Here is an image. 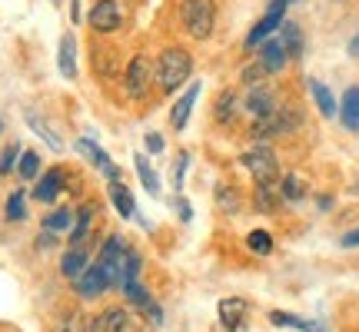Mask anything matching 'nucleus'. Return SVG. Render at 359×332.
Here are the masks:
<instances>
[{"label": "nucleus", "instance_id": "nucleus-1", "mask_svg": "<svg viewBox=\"0 0 359 332\" xmlns=\"http://www.w3.org/2000/svg\"><path fill=\"white\" fill-rule=\"evenodd\" d=\"M193 74V57L190 50H183V47H167V50L160 53V60H156V83L163 93H173L180 90Z\"/></svg>", "mask_w": 359, "mask_h": 332}, {"label": "nucleus", "instance_id": "nucleus-2", "mask_svg": "<svg viewBox=\"0 0 359 332\" xmlns=\"http://www.w3.org/2000/svg\"><path fill=\"white\" fill-rule=\"evenodd\" d=\"M217 24V4L213 0H183V27L196 40H206Z\"/></svg>", "mask_w": 359, "mask_h": 332}, {"label": "nucleus", "instance_id": "nucleus-3", "mask_svg": "<svg viewBox=\"0 0 359 332\" xmlns=\"http://www.w3.org/2000/svg\"><path fill=\"white\" fill-rule=\"evenodd\" d=\"M123 259H127V246H123V240H120V236H107V243L100 246L97 263L103 266V272H107L110 286L123 279Z\"/></svg>", "mask_w": 359, "mask_h": 332}, {"label": "nucleus", "instance_id": "nucleus-4", "mask_svg": "<svg viewBox=\"0 0 359 332\" xmlns=\"http://www.w3.org/2000/svg\"><path fill=\"white\" fill-rule=\"evenodd\" d=\"M240 163L253 173V179H257V183H273V179H276V173H280L276 153H273L269 146H257V150L243 153V160H240Z\"/></svg>", "mask_w": 359, "mask_h": 332}, {"label": "nucleus", "instance_id": "nucleus-5", "mask_svg": "<svg viewBox=\"0 0 359 332\" xmlns=\"http://www.w3.org/2000/svg\"><path fill=\"white\" fill-rule=\"evenodd\" d=\"M123 83H127L130 100H143L150 83H154V67H150V60H147V57H133L127 64V80H123Z\"/></svg>", "mask_w": 359, "mask_h": 332}, {"label": "nucleus", "instance_id": "nucleus-6", "mask_svg": "<svg viewBox=\"0 0 359 332\" xmlns=\"http://www.w3.org/2000/svg\"><path fill=\"white\" fill-rule=\"evenodd\" d=\"M283 13H286V0H273V4H269V11H266V17L250 30L246 47H259V43H266L269 34H276V30L283 27Z\"/></svg>", "mask_w": 359, "mask_h": 332}, {"label": "nucleus", "instance_id": "nucleus-7", "mask_svg": "<svg viewBox=\"0 0 359 332\" xmlns=\"http://www.w3.org/2000/svg\"><path fill=\"white\" fill-rule=\"evenodd\" d=\"M120 24H123V11H120L116 0H97V4H93V11H90V27H93V30L110 34V30H116Z\"/></svg>", "mask_w": 359, "mask_h": 332}, {"label": "nucleus", "instance_id": "nucleus-8", "mask_svg": "<svg viewBox=\"0 0 359 332\" xmlns=\"http://www.w3.org/2000/svg\"><path fill=\"white\" fill-rule=\"evenodd\" d=\"M296 123H299V113H293V110H276V113H269V116H263V120H257L253 137H257V140H266V137H276V133L293 130Z\"/></svg>", "mask_w": 359, "mask_h": 332}, {"label": "nucleus", "instance_id": "nucleus-9", "mask_svg": "<svg viewBox=\"0 0 359 332\" xmlns=\"http://www.w3.org/2000/svg\"><path fill=\"white\" fill-rule=\"evenodd\" d=\"M74 286H77V293L83 296V299H100V293L110 289V279H107V272H103L100 263H93V266H87L77 279H74Z\"/></svg>", "mask_w": 359, "mask_h": 332}, {"label": "nucleus", "instance_id": "nucleus-10", "mask_svg": "<svg viewBox=\"0 0 359 332\" xmlns=\"http://www.w3.org/2000/svg\"><path fill=\"white\" fill-rule=\"evenodd\" d=\"M246 110L257 116V120L276 113V97H273V90L263 87V83H253V87L246 90Z\"/></svg>", "mask_w": 359, "mask_h": 332}, {"label": "nucleus", "instance_id": "nucleus-11", "mask_svg": "<svg viewBox=\"0 0 359 332\" xmlns=\"http://www.w3.org/2000/svg\"><path fill=\"white\" fill-rule=\"evenodd\" d=\"M290 60V50H286V43L280 37H269L263 43V50H259V67L266 70V74H280L283 67Z\"/></svg>", "mask_w": 359, "mask_h": 332}, {"label": "nucleus", "instance_id": "nucleus-12", "mask_svg": "<svg viewBox=\"0 0 359 332\" xmlns=\"http://www.w3.org/2000/svg\"><path fill=\"white\" fill-rule=\"evenodd\" d=\"M196 97H200V83H190V87L183 90V97L173 103V110H170V123H173L177 130H183L187 123H190V113H193Z\"/></svg>", "mask_w": 359, "mask_h": 332}, {"label": "nucleus", "instance_id": "nucleus-13", "mask_svg": "<svg viewBox=\"0 0 359 332\" xmlns=\"http://www.w3.org/2000/svg\"><path fill=\"white\" fill-rule=\"evenodd\" d=\"M127 326H130V316L123 309H103L97 319H90L87 332H127Z\"/></svg>", "mask_w": 359, "mask_h": 332}, {"label": "nucleus", "instance_id": "nucleus-14", "mask_svg": "<svg viewBox=\"0 0 359 332\" xmlns=\"http://www.w3.org/2000/svg\"><path fill=\"white\" fill-rule=\"evenodd\" d=\"M77 150H80L83 156H87V160H90L93 166H100V170H103V173H107L110 179L120 177V166H116L114 160H110V156L103 153V150H100V146H97L93 140H77Z\"/></svg>", "mask_w": 359, "mask_h": 332}, {"label": "nucleus", "instance_id": "nucleus-15", "mask_svg": "<svg viewBox=\"0 0 359 332\" xmlns=\"http://www.w3.org/2000/svg\"><path fill=\"white\" fill-rule=\"evenodd\" d=\"M57 67H60V77H67V80L77 77V40H74V34H67V37L60 40Z\"/></svg>", "mask_w": 359, "mask_h": 332}, {"label": "nucleus", "instance_id": "nucleus-16", "mask_svg": "<svg viewBox=\"0 0 359 332\" xmlns=\"http://www.w3.org/2000/svg\"><path fill=\"white\" fill-rule=\"evenodd\" d=\"M60 190H64V173H60V170H50L47 177H40L34 196H37L40 203H53V200L60 196Z\"/></svg>", "mask_w": 359, "mask_h": 332}, {"label": "nucleus", "instance_id": "nucleus-17", "mask_svg": "<svg viewBox=\"0 0 359 332\" xmlns=\"http://www.w3.org/2000/svg\"><path fill=\"white\" fill-rule=\"evenodd\" d=\"M339 120L346 130H359V87H349L339 103Z\"/></svg>", "mask_w": 359, "mask_h": 332}, {"label": "nucleus", "instance_id": "nucleus-18", "mask_svg": "<svg viewBox=\"0 0 359 332\" xmlns=\"http://www.w3.org/2000/svg\"><path fill=\"white\" fill-rule=\"evenodd\" d=\"M87 266H90V263H87V249H83V246H74V249H67L64 259H60V272H64L70 282L77 279V276H80V272H83Z\"/></svg>", "mask_w": 359, "mask_h": 332}, {"label": "nucleus", "instance_id": "nucleus-19", "mask_svg": "<svg viewBox=\"0 0 359 332\" xmlns=\"http://www.w3.org/2000/svg\"><path fill=\"white\" fill-rule=\"evenodd\" d=\"M219 319H223V326H230V329L243 326L246 303H243V299H236V296H230V299H219Z\"/></svg>", "mask_w": 359, "mask_h": 332}, {"label": "nucleus", "instance_id": "nucleus-20", "mask_svg": "<svg viewBox=\"0 0 359 332\" xmlns=\"http://www.w3.org/2000/svg\"><path fill=\"white\" fill-rule=\"evenodd\" d=\"M107 193H110V203L116 206V213H120V216L123 219L133 216V209H137V206H133V193H130L120 179H110V190Z\"/></svg>", "mask_w": 359, "mask_h": 332}, {"label": "nucleus", "instance_id": "nucleus-21", "mask_svg": "<svg viewBox=\"0 0 359 332\" xmlns=\"http://www.w3.org/2000/svg\"><path fill=\"white\" fill-rule=\"evenodd\" d=\"M93 206H80V213L74 216V233H70V246H83V240H87V233H90V226H93Z\"/></svg>", "mask_w": 359, "mask_h": 332}, {"label": "nucleus", "instance_id": "nucleus-22", "mask_svg": "<svg viewBox=\"0 0 359 332\" xmlns=\"http://www.w3.org/2000/svg\"><path fill=\"white\" fill-rule=\"evenodd\" d=\"M309 93H313V100H316L323 116H336V100L330 93V87H323L320 80H309Z\"/></svg>", "mask_w": 359, "mask_h": 332}, {"label": "nucleus", "instance_id": "nucleus-23", "mask_svg": "<svg viewBox=\"0 0 359 332\" xmlns=\"http://www.w3.org/2000/svg\"><path fill=\"white\" fill-rule=\"evenodd\" d=\"M269 319L276 322V326H283V329H299V332H323L316 322L309 319H299V316H290V312H269Z\"/></svg>", "mask_w": 359, "mask_h": 332}, {"label": "nucleus", "instance_id": "nucleus-24", "mask_svg": "<svg viewBox=\"0 0 359 332\" xmlns=\"http://www.w3.org/2000/svg\"><path fill=\"white\" fill-rule=\"evenodd\" d=\"M133 166H137V177H140V183H143V190L147 193H160V179H156V173H154V166L147 163V156H137L133 160Z\"/></svg>", "mask_w": 359, "mask_h": 332}, {"label": "nucleus", "instance_id": "nucleus-25", "mask_svg": "<svg viewBox=\"0 0 359 332\" xmlns=\"http://www.w3.org/2000/svg\"><path fill=\"white\" fill-rule=\"evenodd\" d=\"M27 123H30V130H34V133H40L43 140L50 143V150H57V153L64 150V143H60V137H57V133H53V130L47 127V123H43V120H40L37 113H27Z\"/></svg>", "mask_w": 359, "mask_h": 332}, {"label": "nucleus", "instance_id": "nucleus-26", "mask_svg": "<svg viewBox=\"0 0 359 332\" xmlns=\"http://www.w3.org/2000/svg\"><path fill=\"white\" fill-rule=\"evenodd\" d=\"M246 246H250L257 256H269L273 253V236H269L266 230H253L246 236Z\"/></svg>", "mask_w": 359, "mask_h": 332}, {"label": "nucleus", "instance_id": "nucleus-27", "mask_svg": "<svg viewBox=\"0 0 359 332\" xmlns=\"http://www.w3.org/2000/svg\"><path fill=\"white\" fill-rule=\"evenodd\" d=\"M67 226H74V213L70 209H53L50 216L43 219V230H50V233H60Z\"/></svg>", "mask_w": 359, "mask_h": 332}, {"label": "nucleus", "instance_id": "nucleus-28", "mask_svg": "<svg viewBox=\"0 0 359 332\" xmlns=\"http://www.w3.org/2000/svg\"><path fill=\"white\" fill-rule=\"evenodd\" d=\"M233 110H236V97H233V90L219 93V100H217V123H230Z\"/></svg>", "mask_w": 359, "mask_h": 332}, {"label": "nucleus", "instance_id": "nucleus-29", "mask_svg": "<svg viewBox=\"0 0 359 332\" xmlns=\"http://www.w3.org/2000/svg\"><path fill=\"white\" fill-rule=\"evenodd\" d=\"M17 173H20V179H34L40 173V156L37 153H20V163H17Z\"/></svg>", "mask_w": 359, "mask_h": 332}, {"label": "nucleus", "instance_id": "nucleus-30", "mask_svg": "<svg viewBox=\"0 0 359 332\" xmlns=\"http://www.w3.org/2000/svg\"><path fill=\"white\" fill-rule=\"evenodd\" d=\"M306 196V183L296 177V173H290V177L283 179V200H303Z\"/></svg>", "mask_w": 359, "mask_h": 332}, {"label": "nucleus", "instance_id": "nucleus-31", "mask_svg": "<svg viewBox=\"0 0 359 332\" xmlns=\"http://www.w3.org/2000/svg\"><path fill=\"white\" fill-rule=\"evenodd\" d=\"M27 213V206H24V190H13L11 196H7V219L11 223H20Z\"/></svg>", "mask_w": 359, "mask_h": 332}, {"label": "nucleus", "instance_id": "nucleus-32", "mask_svg": "<svg viewBox=\"0 0 359 332\" xmlns=\"http://www.w3.org/2000/svg\"><path fill=\"white\" fill-rule=\"evenodd\" d=\"M83 312L80 309H67L64 312V319H60V332H87L90 326H83Z\"/></svg>", "mask_w": 359, "mask_h": 332}, {"label": "nucleus", "instance_id": "nucleus-33", "mask_svg": "<svg viewBox=\"0 0 359 332\" xmlns=\"http://www.w3.org/2000/svg\"><path fill=\"white\" fill-rule=\"evenodd\" d=\"M280 40L286 43L290 57H293V53H299V43H303V40H299V27H296V24H283L280 27Z\"/></svg>", "mask_w": 359, "mask_h": 332}, {"label": "nucleus", "instance_id": "nucleus-34", "mask_svg": "<svg viewBox=\"0 0 359 332\" xmlns=\"http://www.w3.org/2000/svg\"><path fill=\"white\" fill-rule=\"evenodd\" d=\"M140 279V256L133 253V249H127V259H123V286H127V282H137Z\"/></svg>", "mask_w": 359, "mask_h": 332}, {"label": "nucleus", "instance_id": "nucleus-35", "mask_svg": "<svg viewBox=\"0 0 359 332\" xmlns=\"http://www.w3.org/2000/svg\"><path fill=\"white\" fill-rule=\"evenodd\" d=\"M257 206L259 209H276V196L269 190V183H257Z\"/></svg>", "mask_w": 359, "mask_h": 332}, {"label": "nucleus", "instance_id": "nucleus-36", "mask_svg": "<svg viewBox=\"0 0 359 332\" xmlns=\"http://www.w3.org/2000/svg\"><path fill=\"white\" fill-rule=\"evenodd\" d=\"M187 163H190V156L180 153L177 163H173V186H177V193L183 190V177H187Z\"/></svg>", "mask_w": 359, "mask_h": 332}, {"label": "nucleus", "instance_id": "nucleus-37", "mask_svg": "<svg viewBox=\"0 0 359 332\" xmlns=\"http://www.w3.org/2000/svg\"><path fill=\"white\" fill-rule=\"evenodd\" d=\"M17 160H20V150H17V146H7L4 156H0V173H11L13 166H17Z\"/></svg>", "mask_w": 359, "mask_h": 332}, {"label": "nucleus", "instance_id": "nucleus-38", "mask_svg": "<svg viewBox=\"0 0 359 332\" xmlns=\"http://www.w3.org/2000/svg\"><path fill=\"white\" fill-rule=\"evenodd\" d=\"M143 143H147V150H150V153H163V137H160V133H147V137H143Z\"/></svg>", "mask_w": 359, "mask_h": 332}, {"label": "nucleus", "instance_id": "nucleus-39", "mask_svg": "<svg viewBox=\"0 0 359 332\" xmlns=\"http://www.w3.org/2000/svg\"><path fill=\"white\" fill-rule=\"evenodd\" d=\"M223 196H219V203H223V209H236V190H219Z\"/></svg>", "mask_w": 359, "mask_h": 332}, {"label": "nucleus", "instance_id": "nucleus-40", "mask_svg": "<svg viewBox=\"0 0 359 332\" xmlns=\"http://www.w3.org/2000/svg\"><path fill=\"white\" fill-rule=\"evenodd\" d=\"M343 246H349V249H356V246H359V226H356V230H349L346 236H343Z\"/></svg>", "mask_w": 359, "mask_h": 332}, {"label": "nucleus", "instance_id": "nucleus-41", "mask_svg": "<svg viewBox=\"0 0 359 332\" xmlns=\"http://www.w3.org/2000/svg\"><path fill=\"white\" fill-rule=\"evenodd\" d=\"M37 246H43V249H50V246H53V233H50V230L43 233V236L37 240Z\"/></svg>", "mask_w": 359, "mask_h": 332}, {"label": "nucleus", "instance_id": "nucleus-42", "mask_svg": "<svg viewBox=\"0 0 359 332\" xmlns=\"http://www.w3.org/2000/svg\"><path fill=\"white\" fill-rule=\"evenodd\" d=\"M349 53H353V57H359V37L353 40V43H349Z\"/></svg>", "mask_w": 359, "mask_h": 332}, {"label": "nucleus", "instance_id": "nucleus-43", "mask_svg": "<svg viewBox=\"0 0 359 332\" xmlns=\"http://www.w3.org/2000/svg\"><path fill=\"white\" fill-rule=\"evenodd\" d=\"M286 4H293V0H286Z\"/></svg>", "mask_w": 359, "mask_h": 332}]
</instances>
